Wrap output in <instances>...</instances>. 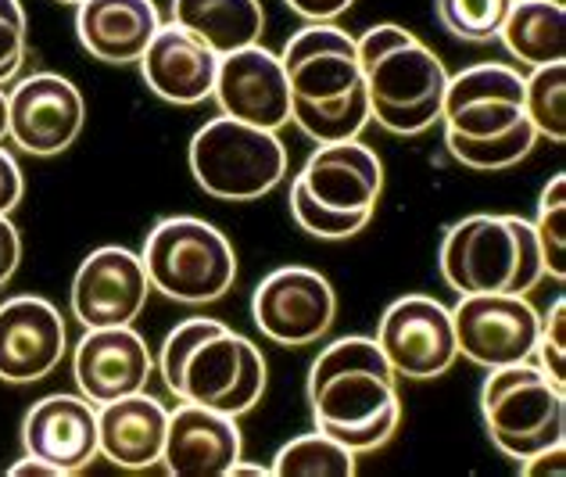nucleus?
Returning <instances> with one entry per match:
<instances>
[{
	"label": "nucleus",
	"mask_w": 566,
	"mask_h": 477,
	"mask_svg": "<svg viewBox=\"0 0 566 477\" xmlns=\"http://www.w3.org/2000/svg\"><path fill=\"white\" fill-rule=\"evenodd\" d=\"M305 398L316 431L355 456L384 449L401 424L398 377L366 334L337 338L312 360Z\"/></svg>",
	"instance_id": "1"
},
{
	"label": "nucleus",
	"mask_w": 566,
	"mask_h": 477,
	"mask_svg": "<svg viewBox=\"0 0 566 477\" xmlns=\"http://www.w3.org/2000/svg\"><path fill=\"white\" fill-rule=\"evenodd\" d=\"M359 51L369 123L395 133V137H420L434 123H441L444 72L441 58L420 43L406 25L377 22L363 37H355Z\"/></svg>",
	"instance_id": "2"
},
{
	"label": "nucleus",
	"mask_w": 566,
	"mask_h": 477,
	"mask_svg": "<svg viewBox=\"0 0 566 477\" xmlns=\"http://www.w3.org/2000/svg\"><path fill=\"white\" fill-rule=\"evenodd\" d=\"M438 270L455 294H531L545 280V259L524 216L476 212L444 230Z\"/></svg>",
	"instance_id": "3"
},
{
	"label": "nucleus",
	"mask_w": 566,
	"mask_h": 477,
	"mask_svg": "<svg viewBox=\"0 0 566 477\" xmlns=\"http://www.w3.org/2000/svg\"><path fill=\"white\" fill-rule=\"evenodd\" d=\"M481 421L505 459L527 464L566 442V392L531 360L495 366L481 384Z\"/></svg>",
	"instance_id": "4"
},
{
	"label": "nucleus",
	"mask_w": 566,
	"mask_h": 477,
	"mask_svg": "<svg viewBox=\"0 0 566 477\" xmlns=\"http://www.w3.org/2000/svg\"><path fill=\"white\" fill-rule=\"evenodd\" d=\"M140 262L151 291L180 305H212L237 284L233 245L198 216L158 219L144 237Z\"/></svg>",
	"instance_id": "5"
},
{
	"label": "nucleus",
	"mask_w": 566,
	"mask_h": 477,
	"mask_svg": "<svg viewBox=\"0 0 566 477\" xmlns=\"http://www.w3.org/2000/svg\"><path fill=\"white\" fill-rule=\"evenodd\" d=\"M190 176L216 201H259L287 176L280 133L216 115L190 137Z\"/></svg>",
	"instance_id": "6"
},
{
	"label": "nucleus",
	"mask_w": 566,
	"mask_h": 477,
	"mask_svg": "<svg viewBox=\"0 0 566 477\" xmlns=\"http://www.w3.org/2000/svg\"><path fill=\"white\" fill-rule=\"evenodd\" d=\"M265 384H270V366H265L262 349L222 323L219 331L201 338L190 349L172 395L176 402H193V406L227 416H244L262 402Z\"/></svg>",
	"instance_id": "7"
},
{
	"label": "nucleus",
	"mask_w": 566,
	"mask_h": 477,
	"mask_svg": "<svg viewBox=\"0 0 566 477\" xmlns=\"http://www.w3.org/2000/svg\"><path fill=\"white\" fill-rule=\"evenodd\" d=\"M251 320L283 349L316 345L337 320V294L319 270L308 266H280L251 294Z\"/></svg>",
	"instance_id": "8"
},
{
	"label": "nucleus",
	"mask_w": 566,
	"mask_h": 477,
	"mask_svg": "<svg viewBox=\"0 0 566 477\" xmlns=\"http://www.w3.org/2000/svg\"><path fill=\"white\" fill-rule=\"evenodd\" d=\"M377 345L401 381H434L459 360L452 309L430 294H406L384 309Z\"/></svg>",
	"instance_id": "9"
},
{
	"label": "nucleus",
	"mask_w": 566,
	"mask_h": 477,
	"mask_svg": "<svg viewBox=\"0 0 566 477\" xmlns=\"http://www.w3.org/2000/svg\"><path fill=\"white\" fill-rule=\"evenodd\" d=\"M452 326L459 355L481 370H495L531 360L542 312L527 294H459Z\"/></svg>",
	"instance_id": "10"
},
{
	"label": "nucleus",
	"mask_w": 566,
	"mask_h": 477,
	"mask_svg": "<svg viewBox=\"0 0 566 477\" xmlns=\"http://www.w3.org/2000/svg\"><path fill=\"white\" fill-rule=\"evenodd\" d=\"M280 65L287 72L294 104H340L366 94L355 37L337 22H305L283 43Z\"/></svg>",
	"instance_id": "11"
},
{
	"label": "nucleus",
	"mask_w": 566,
	"mask_h": 477,
	"mask_svg": "<svg viewBox=\"0 0 566 477\" xmlns=\"http://www.w3.org/2000/svg\"><path fill=\"white\" fill-rule=\"evenodd\" d=\"M86 104L57 72H33L8 91V141L33 158H54L80 141Z\"/></svg>",
	"instance_id": "12"
},
{
	"label": "nucleus",
	"mask_w": 566,
	"mask_h": 477,
	"mask_svg": "<svg viewBox=\"0 0 566 477\" xmlns=\"http://www.w3.org/2000/svg\"><path fill=\"white\" fill-rule=\"evenodd\" d=\"M524 76L510 65L481 62L449 76L441 104L444 137L491 141L524 123Z\"/></svg>",
	"instance_id": "13"
},
{
	"label": "nucleus",
	"mask_w": 566,
	"mask_h": 477,
	"mask_svg": "<svg viewBox=\"0 0 566 477\" xmlns=\"http://www.w3.org/2000/svg\"><path fill=\"white\" fill-rule=\"evenodd\" d=\"M151 294V280L137 251L129 248H97L83 259V266L72 277V317H76L86 331L97 326H129L140 317Z\"/></svg>",
	"instance_id": "14"
},
{
	"label": "nucleus",
	"mask_w": 566,
	"mask_h": 477,
	"mask_svg": "<svg viewBox=\"0 0 566 477\" xmlns=\"http://www.w3.org/2000/svg\"><path fill=\"white\" fill-rule=\"evenodd\" d=\"M212 97L219 104V112L237 118V123L273 129V133H280L291 123L287 72L280 65V54L265 51L262 43H251V48L219 58Z\"/></svg>",
	"instance_id": "15"
},
{
	"label": "nucleus",
	"mask_w": 566,
	"mask_h": 477,
	"mask_svg": "<svg viewBox=\"0 0 566 477\" xmlns=\"http://www.w3.org/2000/svg\"><path fill=\"white\" fill-rule=\"evenodd\" d=\"M69 331L54 302L19 294L0 305V381L33 384L51 377L65 360Z\"/></svg>",
	"instance_id": "16"
},
{
	"label": "nucleus",
	"mask_w": 566,
	"mask_h": 477,
	"mask_svg": "<svg viewBox=\"0 0 566 477\" xmlns=\"http://www.w3.org/2000/svg\"><path fill=\"white\" fill-rule=\"evenodd\" d=\"M22 449L25 456L51 464L62 477L83 474L101 456L97 406L69 392L43 395L22 421Z\"/></svg>",
	"instance_id": "17"
},
{
	"label": "nucleus",
	"mask_w": 566,
	"mask_h": 477,
	"mask_svg": "<svg viewBox=\"0 0 566 477\" xmlns=\"http://www.w3.org/2000/svg\"><path fill=\"white\" fill-rule=\"evenodd\" d=\"M151 374L155 355L147 341L133 331V323L86 331L72 355V377H76L80 395L94 406L144 392Z\"/></svg>",
	"instance_id": "18"
},
{
	"label": "nucleus",
	"mask_w": 566,
	"mask_h": 477,
	"mask_svg": "<svg viewBox=\"0 0 566 477\" xmlns=\"http://www.w3.org/2000/svg\"><path fill=\"white\" fill-rule=\"evenodd\" d=\"M312 201L337 212H377L384 194V162L359 137L316 144L302 173L294 176Z\"/></svg>",
	"instance_id": "19"
},
{
	"label": "nucleus",
	"mask_w": 566,
	"mask_h": 477,
	"mask_svg": "<svg viewBox=\"0 0 566 477\" xmlns=\"http://www.w3.org/2000/svg\"><path fill=\"white\" fill-rule=\"evenodd\" d=\"M244 438L237 416L180 402L169 413L161 467L172 477H222L241 459Z\"/></svg>",
	"instance_id": "20"
},
{
	"label": "nucleus",
	"mask_w": 566,
	"mask_h": 477,
	"mask_svg": "<svg viewBox=\"0 0 566 477\" xmlns=\"http://www.w3.org/2000/svg\"><path fill=\"white\" fill-rule=\"evenodd\" d=\"M137 65L155 97L176 104V108H193L216 91L219 54L187 33L184 25L161 22Z\"/></svg>",
	"instance_id": "21"
},
{
	"label": "nucleus",
	"mask_w": 566,
	"mask_h": 477,
	"mask_svg": "<svg viewBox=\"0 0 566 477\" xmlns=\"http://www.w3.org/2000/svg\"><path fill=\"white\" fill-rule=\"evenodd\" d=\"M169 409L155 395L133 392L126 398L97 406V445L101 456L118 470H151L166 449Z\"/></svg>",
	"instance_id": "22"
},
{
	"label": "nucleus",
	"mask_w": 566,
	"mask_h": 477,
	"mask_svg": "<svg viewBox=\"0 0 566 477\" xmlns=\"http://www.w3.org/2000/svg\"><path fill=\"white\" fill-rule=\"evenodd\" d=\"M158 25L161 14L155 0H83L76 8L83 51L104 65H137Z\"/></svg>",
	"instance_id": "23"
},
{
	"label": "nucleus",
	"mask_w": 566,
	"mask_h": 477,
	"mask_svg": "<svg viewBox=\"0 0 566 477\" xmlns=\"http://www.w3.org/2000/svg\"><path fill=\"white\" fill-rule=\"evenodd\" d=\"M172 22L198 37L219 58L262 40V0H172Z\"/></svg>",
	"instance_id": "24"
},
{
	"label": "nucleus",
	"mask_w": 566,
	"mask_h": 477,
	"mask_svg": "<svg viewBox=\"0 0 566 477\" xmlns=\"http://www.w3.org/2000/svg\"><path fill=\"white\" fill-rule=\"evenodd\" d=\"M502 48L520 65H556L566 54V8L563 0H513L499 29Z\"/></svg>",
	"instance_id": "25"
},
{
	"label": "nucleus",
	"mask_w": 566,
	"mask_h": 477,
	"mask_svg": "<svg viewBox=\"0 0 566 477\" xmlns=\"http://www.w3.org/2000/svg\"><path fill=\"white\" fill-rule=\"evenodd\" d=\"M355 459L359 456L331 435L308 431V435L280 445V453L273 456V477H352Z\"/></svg>",
	"instance_id": "26"
},
{
	"label": "nucleus",
	"mask_w": 566,
	"mask_h": 477,
	"mask_svg": "<svg viewBox=\"0 0 566 477\" xmlns=\"http://www.w3.org/2000/svg\"><path fill=\"white\" fill-rule=\"evenodd\" d=\"M524 115L538 141H566V65H542L524 76Z\"/></svg>",
	"instance_id": "27"
},
{
	"label": "nucleus",
	"mask_w": 566,
	"mask_h": 477,
	"mask_svg": "<svg viewBox=\"0 0 566 477\" xmlns=\"http://www.w3.org/2000/svg\"><path fill=\"white\" fill-rule=\"evenodd\" d=\"M291 123L302 129L312 144L352 141L369 126V97L355 94L340 104H294L291 101Z\"/></svg>",
	"instance_id": "28"
},
{
	"label": "nucleus",
	"mask_w": 566,
	"mask_h": 477,
	"mask_svg": "<svg viewBox=\"0 0 566 477\" xmlns=\"http://www.w3.org/2000/svg\"><path fill=\"white\" fill-rule=\"evenodd\" d=\"M534 144H538V133L534 126L520 123L516 129L502 133V137H491V141H463V137H444V147H449V155L459 162V166H467L473 173H502V169H513L520 166L531 152Z\"/></svg>",
	"instance_id": "29"
},
{
	"label": "nucleus",
	"mask_w": 566,
	"mask_h": 477,
	"mask_svg": "<svg viewBox=\"0 0 566 477\" xmlns=\"http://www.w3.org/2000/svg\"><path fill=\"white\" fill-rule=\"evenodd\" d=\"M513 0H434V14L444 33L463 43H491L510 14Z\"/></svg>",
	"instance_id": "30"
},
{
	"label": "nucleus",
	"mask_w": 566,
	"mask_h": 477,
	"mask_svg": "<svg viewBox=\"0 0 566 477\" xmlns=\"http://www.w3.org/2000/svg\"><path fill=\"white\" fill-rule=\"evenodd\" d=\"M534 237H538L545 273L563 280L566 277V176L556 173L545 184L538 198V216H534Z\"/></svg>",
	"instance_id": "31"
},
{
	"label": "nucleus",
	"mask_w": 566,
	"mask_h": 477,
	"mask_svg": "<svg viewBox=\"0 0 566 477\" xmlns=\"http://www.w3.org/2000/svg\"><path fill=\"white\" fill-rule=\"evenodd\" d=\"M291 216L308 237H319V241H348L374 219V212H337V208L312 201L297 180L291 184Z\"/></svg>",
	"instance_id": "32"
},
{
	"label": "nucleus",
	"mask_w": 566,
	"mask_h": 477,
	"mask_svg": "<svg viewBox=\"0 0 566 477\" xmlns=\"http://www.w3.org/2000/svg\"><path fill=\"white\" fill-rule=\"evenodd\" d=\"M219 320L212 317H190L184 323H176L172 331L166 334V341H161V352H158V360H155V370L161 374V381H166V387L172 392L176 387V377H180V366L184 360L190 355V349L198 345L201 338H208L212 331H219Z\"/></svg>",
	"instance_id": "33"
},
{
	"label": "nucleus",
	"mask_w": 566,
	"mask_h": 477,
	"mask_svg": "<svg viewBox=\"0 0 566 477\" xmlns=\"http://www.w3.org/2000/svg\"><path fill=\"white\" fill-rule=\"evenodd\" d=\"M531 363H538L548 377L566 384V298L563 294L553 302V309L542 317Z\"/></svg>",
	"instance_id": "34"
},
{
	"label": "nucleus",
	"mask_w": 566,
	"mask_h": 477,
	"mask_svg": "<svg viewBox=\"0 0 566 477\" xmlns=\"http://www.w3.org/2000/svg\"><path fill=\"white\" fill-rule=\"evenodd\" d=\"M25 62V11L22 0H0V86L19 76Z\"/></svg>",
	"instance_id": "35"
},
{
	"label": "nucleus",
	"mask_w": 566,
	"mask_h": 477,
	"mask_svg": "<svg viewBox=\"0 0 566 477\" xmlns=\"http://www.w3.org/2000/svg\"><path fill=\"white\" fill-rule=\"evenodd\" d=\"M25 194V176L14 155L0 144V216H11Z\"/></svg>",
	"instance_id": "36"
},
{
	"label": "nucleus",
	"mask_w": 566,
	"mask_h": 477,
	"mask_svg": "<svg viewBox=\"0 0 566 477\" xmlns=\"http://www.w3.org/2000/svg\"><path fill=\"white\" fill-rule=\"evenodd\" d=\"M19 262H22L19 227H14L8 216H0V288H4L14 273H19Z\"/></svg>",
	"instance_id": "37"
},
{
	"label": "nucleus",
	"mask_w": 566,
	"mask_h": 477,
	"mask_svg": "<svg viewBox=\"0 0 566 477\" xmlns=\"http://www.w3.org/2000/svg\"><path fill=\"white\" fill-rule=\"evenodd\" d=\"M305 22H337L355 0H283Z\"/></svg>",
	"instance_id": "38"
},
{
	"label": "nucleus",
	"mask_w": 566,
	"mask_h": 477,
	"mask_svg": "<svg viewBox=\"0 0 566 477\" xmlns=\"http://www.w3.org/2000/svg\"><path fill=\"white\" fill-rule=\"evenodd\" d=\"M563 459H566V449H563V445H556V449H545L538 456H531L527 464H520V470H524L527 477H534V474H563Z\"/></svg>",
	"instance_id": "39"
},
{
	"label": "nucleus",
	"mask_w": 566,
	"mask_h": 477,
	"mask_svg": "<svg viewBox=\"0 0 566 477\" xmlns=\"http://www.w3.org/2000/svg\"><path fill=\"white\" fill-rule=\"evenodd\" d=\"M8 474H11V477H62L51 464H43V459H36V456L19 459V464H14Z\"/></svg>",
	"instance_id": "40"
},
{
	"label": "nucleus",
	"mask_w": 566,
	"mask_h": 477,
	"mask_svg": "<svg viewBox=\"0 0 566 477\" xmlns=\"http://www.w3.org/2000/svg\"><path fill=\"white\" fill-rule=\"evenodd\" d=\"M230 477H273V467H262V464H241V459H237L233 470H230Z\"/></svg>",
	"instance_id": "41"
},
{
	"label": "nucleus",
	"mask_w": 566,
	"mask_h": 477,
	"mask_svg": "<svg viewBox=\"0 0 566 477\" xmlns=\"http://www.w3.org/2000/svg\"><path fill=\"white\" fill-rule=\"evenodd\" d=\"M4 137H8V94L0 86V144H4Z\"/></svg>",
	"instance_id": "42"
},
{
	"label": "nucleus",
	"mask_w": 566,
	"mask_h": 477,
	"mask_svg": "<svg viewBox=\"0 0 566 477\" xmlns=\"http://www.w3.org/2000/svg\"><path fill=\"white\" fill-rule=\"evenodd\" d=\"M57 4H72V8H80V4H83V0H57Z\"/></svg>",
	"instance_id": "43"
}]
</instances>
